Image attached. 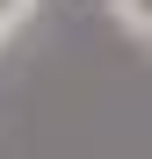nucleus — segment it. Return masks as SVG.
Returning a JSON list of instances; mask_svg holds the SVG:
<instances>
[{"mask_svg": "<svg viewBox=\"0 0 152 159\" xmlns=\"http://www.w3.org/2000/svg\"><path fill=\"white\" fill-rule=\"evenodd\" d=\"M109 7H116V22L131 36H152V0H109Z\"/></svg>", "mask_w": 152, "mask_h": 159, "instance_id": "nucleus-1", "label": "nucleus"}, {"mask_svg": "<svg viewBox=\"0 0 152 159\" xmlns=\"http://www.w3.org/2000/svg\"><path fill=\"white\" fill-rule=\"evenodd\" d=\"M22 15H29V0H0V43H7V29H22Z\"/></svg>", "mask_w": 152, "mask_h": 159, "instance_id": "nucleus-2", "label": "nucleus"}]
</instances>
